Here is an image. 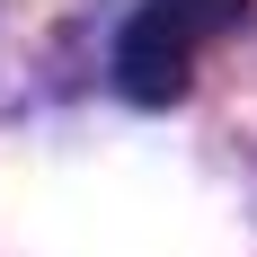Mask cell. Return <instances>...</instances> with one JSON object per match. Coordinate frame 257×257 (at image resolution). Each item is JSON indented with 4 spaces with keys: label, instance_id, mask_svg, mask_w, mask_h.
I'll use <instances>...</instances> for the list:
<instances>
[{
    "label": "cell",
    "instance_id": "obj_1",
    "mask_svg": "<svg viewBox=\"0 0 257 257\" xmlns=\"http://www.w3.org/2000/svg\"><path fill=\"white\" fill-rule=\"evenodd\" d=\"M248 9L257 0H142L124 18V36H115V89L133 106H178L186 80H195V62L222 36H239Z\"/></svg>",
    "mask_w": 257,
    "mask_h": 257
}]
</instances>
